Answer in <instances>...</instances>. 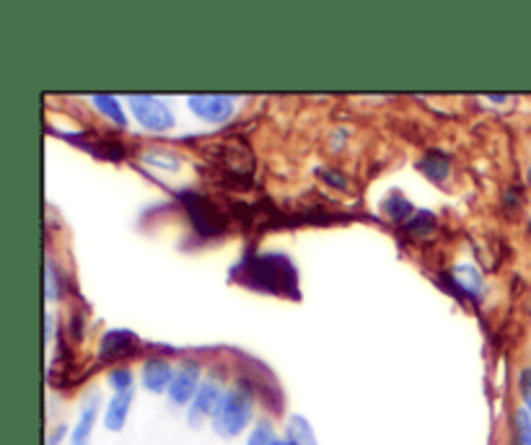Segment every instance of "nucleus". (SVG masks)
Segmentation results:
<instances>
[{"instance_id":"nucleus-21","label":"nucleus","mask_w":531,"mask_h":445,"mask_svg":"<svg viewBox=\"0 0 531 445\" xmlns=\"http://www.w3.org/2000/svg\"><path fill=\"white\" fill-rule=\"evenodd\" d=\"M519 389H521V399H524V409L531 414V368L521 370Z\"/></svg>"},{"instance_id":"nucleus-10","label":"nucleus","mask_w":531,"mask_h":445,"mask_svg":"<svg viewBox=\"0 0 531 445\" xmlns=\"http://www.w3.org/2000/svg\"><path fill=\"white\" fill-rule=\"evenodd\" d=\"M96 420H99V399L91 396L89 402L83 404L81 414H78V422L73 427V435H70V445H89Z\"/></svg>"},{"instance_id":"nucleus-6","label":"nucleus","mask_w":531,"mask_h":445,"mask_svg":"<svg viewBox=\"0 0 531 445\" xmlns=\"http://www.w3.org/2000/svg\"><path fill=\"white\" fill-rule=\"evenodd\" d=\"M223 396H226V391H223V386L215 378L203 381V386H200V391H197V396L190 404V425L197 427L203 420H208V417L213 420V414L221 407Z\"/></svg>"},{"instance_id":"nucleus-8","label":"nucleus","mask_w":531,"mask_h":445,"mask_svg":"<svg viewBox=\"0 0 531 445\" xmlns=\"http://www.w3.org/2000/svg\"><path fill=\"white\" fill-rule=\"evenodd\" d=\"M130 409H133V391H117V394L109 399L107 409H104V427H107L109 433L125 430Z\"/></svg>"},{"instance_id":"nucleus-17","label":"nucleus","mask_w":531,"mask_h":445,"mask_svg":"<svg viewBox=\"0 0 531 445\" xmlns=\"http://www.w3.org/2000/svg\"><path fill=\"white\" fill-rule=\"evenodd\" d=\"M143 158H146V163L156 166V169L179 171V166H182V161H179L177 153L166 151V148H153V151L143 153Z\"/></svg>"},{"instance_id":"nucleus-20","label":"nucleus","mask_w":531,"mask_h":445,"mask_svg":"<svg viewBox=\"0 0 531 445\" xmlns=\"http://www.w3.org/2000/svg\"><path fill=\"white\" fill-rule=\"evenodd\" d=\"M433 226H436V218H433L430 213H425V210H418V213L412 215V220L407 223L405 228L410 233H418V236H423V233H428Z\"/></svg>"},{"instance_id":"nucleus-26","label":"nucleus","mask_w":531,"mask_h":445,"mask_svg":"<svg viewBox=\"0 0 531 445\" xmlns=\"http://www.w3.org/2000/svg\"><path fill=\"white\" fill-rule=\"evenodd\" d=\"M526 179H529V184H531V166H529V174H526Z\"/></svg>"},{"instance_id":"nucleus-4","label":"nucleus","mask_w":531,"mask_h":445,"mask_svg":"<svg viewBox=\"0 0 531 445\" xmlns=\"http://www.w3.org/2000/svg\"><path fill=\"white\" fill-rule=\"evenodd\" d=\"M187 107L203 122L221 125V122L231 120V114H234V99L223 94H190L187 96Z\"/></svg>"},{"instance_id":"nucleus-16","label":"nucleus","mask_w":531,"mask_h":445,"mask_svg":"<svg viewBox=\"0 0 531 445\" xmlns=\"http://www.w3.org/2000/svg\"><path fill=\"white\" fill-rule=\"evenodd\" d=\"M511 445H531V414L524 407L513 412V443Z\"/></svg>"},{"instance_id":"nucleus-23","label":"nucleus","mask_w":531,"mask_h":445,"mask_svg":"<svg viewBox=\"0 0 531 445\" xmlns=\"http://www.w3.org/2000/svg\"><path fill=\"white\" fill-rule=\"evenodd\" d=\"M65 435V425H60V427H55V433L50 435V440H47V445H57V440L63 438Z\"/></svg>"},{"instance_id":"nucleus-3","label":"nucleus","mask_w":531,"mask_h":445,"mask_svg":"<svg viewBox=\"0 0 531 445\" xmlns=\"http://www.w3.org/2000/svg\"><path fill=\"white\" fill-rule=\"evenodd\" d=\"M130 109H133L135 120L140 122V127H146L151 132H169L171 127L177 125V117L166 107L164 101L156 99L153 94H135L127 99Z\"/></svg>"},{"instance_id":"nucleus-2","label":"nucleus","mask_w":531,"mask_h":445,"mask_svg":"<svg viewBox=\"0 0 531 445\" xmlns=\"http://www.w3.org/2000/svg\"><path fill=\"white\" fill-rule=\"evenodd\" d=\"M252 407V391L244 389V386H234V389L226 391L210 425L221 438H239L249 427V420H252Z\"/></svg>"},{"instance_id":"nucleus-5","label":"nucleus","mask_w":531,"mask_h":445,"mask_svg":"<svg viewBox=\"0 0 531 445\" xmlns=\"http://www.w3.org/2000/svg\"><path fill=\"white\" fill-rule=\"evenodd\" d=\"M200 363L197 360H187V363L179 365V370L174 373V381L169 386V399L171 404L184 407V404H192V399L197 396L203 381H200Z\"/></svg>"},{"instance_id":"nucleus-7","label":"nucleus","mask_w":531,"mask_h":445,"mask_svg":"<svg viewBox=\"0 0 531 445\" xmlns=\"http://www.w3.org/2000/svg\"><path fill=\"white\" fill-rule=\"evenodd\" d=\"M174 373H177V370L171 368L166 360L148 358L146 363H143V370H140V383H143V389L151 391V394H164V391H169L171 381H174Z\"/></svg>"},{"instance_id":"nucleus-11","label":"nucleus","mask_w":531,"mask_h":445,"mask_svg":"<svg viewBox=\"0 0 531 445\" xmlns=\"http://www.w3.org/2000/svg\"><path fill=\"white\" fill-rule=\"evenodd\" d=\"M135 345H138V339H135L133 332H127V329H112V332L104 334L99 355H102L104 360L120 358V355H125V352Z\"/></svg>"},{"instance_id":"nucleus-19","label":"nucleus","mask_w":531,"mask_h":445,"mask_svg":"<svg viewBox=\"0 0 531 445\" xmlns=\"http://www.w3.org/2000/svg\"><path fill=\"white\" fill-rule=\"evenodd\" d=\"M107 383L114 389V394H117V391H133V370L114 368L107 376Z\"/></svg>"},{"instance_id":"nucleus-24","label":"nucleus","mask_w":531,"mask_h":445,"mask_svg":"<svg viewBox=\"0 0 531 445\" xmlns=\"http://www.w3.org/2000/svg\"><path fill=\"white\" fill-rule=\"evenodd\" d=\"M487 99L493 101V104H503V101H506L508 96H503V94H493V96H487Z\"/></svg>"},{"instance_id":"nucleus-13","label":"nucleus","mask_w":531,"mask_h":445,"mask_svg":"<svg viewBox=\"0 0 531 445\" xmlns=\"http://www.w3.org/2000/svg\"><path fill=\"white\" fill-rule=\"evenodd\" d=\"M381 210H384L386 218L394 220V223H405V226L412 220V215L418 213L415 205H412L402 192H392V195L386 197V200L381 202Z\"/></svg>"},{"instance_id":"nucleus-15","label":"nucleus","mask_w":531,"mask_h":445,"mask_svg":"<svg viewBox=\"0 0 531 445\" xmlns=\"http://www.w3.org/2000/svg\"><path fill=\"white\" fill-rule=\"evenodd\" d=\"M96 104V109L104 114V117H109V120L114 122L117 127H127V114L125 109L120 107V101L114 99V96L109 94H96L94 99H91Z\"/></svg>"},{"instance_id":"nucleus-1","label":"nucleus","mask_w":531,"mask_h":445,"mask_svg":"<svg viewBox=\"0 0 531 445\" xmlns=\"http://www.w3.org/2000/svg\"><path fill=\"white\" fill-rule=\"evenodd\" d=\"M236 283L247 285L252 290L272 295H296L298 293V275L296 264L280 254H257V257H244L231 272Z\"/></svg>"},{"instance_id":"nucleus-14","label":"nucleus","mask_w":531,"mask_h":445,"mask_svg":"<svg viewBox=\"0 0 531 445\" xmlns=\"http://www.w3.org/2000/svg\"><path fill=\"white\" fill-rule=\"evenodd\" d=\"M285 438L296 440L298 445H319L317 433H314V427H311V422L306 420L304 414H293L288 420V435Z\"/></svg>"},{"instance_id":"nucleus-18","label":"nucleus","mask_w":531,"mask_h":445,"mask_svg":"<svg viewBox=\"0 0 531 445\" xmlns=\"http://www.w3.org/2000/svg\"><path fill=\"white\" fill-rule=\"evenodd\" d=\"M247 445H280V438L275 435V427L270 422H257L249 433Z\"/></svg>"},{"instance_id":"nucleus-12","label":"nucleus","mask_w":531,"mask_h":445,"mask_svg":"<svg viewBox=\"0 0 531 445\" xmlns=\"http://www.w3.org/2000/svg\"><path fill=\"white\" fill-rule=\"evenodd\" d=\"M418 169L423 171V174L428 176L433 184H443L451 174V161H449V156H443V153L430 151L428 156L420 158Z\"/></svg>"},{"instance_id":"nucleus-25","label":"nucleus","mask_w":531,"mask_h":445,"mask_svg":"<svg viewBox=\"0 0 531 445\" xmlns=\"http://www.w3.org/2000/svg\"><path fill=\"white\" fill-rule=\"evenodd\" d=\"M280 445H298L296 440H291V438H285V440H280Z\"/></svg>"},{"instance_id":"nucleus-22","label":"nucleus","mask_w":531,"mask_h":445,"mask_svg":"<svg viewBox=\"0 0 531 445\" xmlns=\"http://www.w3.org/2000/svg\"><path fill=\"white\" fill-rule=\"evenodd\" d=\"M63 293V290L57 288V270H55V262H47V298H50V301H55L57 295Z\"/></svg>"},{"instance_id":"nucleus-9","label":"nucleus","mask_w":531,"mask_h":445,"mask_svg":"<svg viewBox=\"0 0 531 445\" xmlns=\"http://www.w3.org/2000/svg\"><path fill=\"white\" fill-rule=\"evenodd\" d=\"M451 280H454V288L459 293H464L472 301H482V295H485V280H482L480 270L472 267V264H459L451 270Z\"/></svg>"}]
</instances>
